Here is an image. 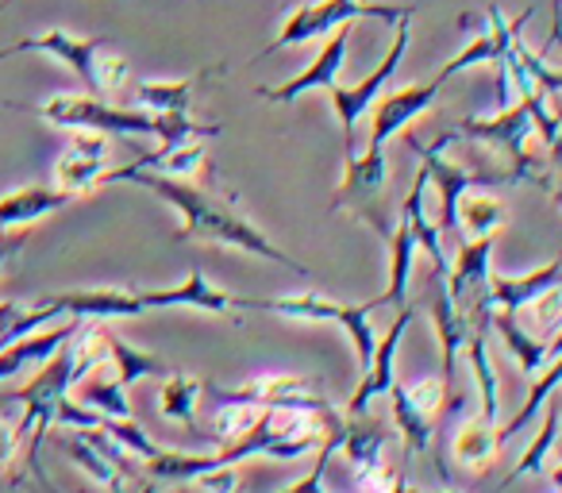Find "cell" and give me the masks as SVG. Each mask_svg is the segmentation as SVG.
<instances>
[{
    "mask_svg": "<svg viewBox=\"0 0 562 493\" xmlns=\"http://www.w3.org/2000/svg\"><path fill=\"white\" fill-rule=\"evenodd\" d=\"M413 4L405 9H385V4H362V0H316V4H301L293 9L290 16L281 20L278 35L270 40V47H262L255 55L258 58H270L285 47H297V43H313L321 35H336L339 27H347L351 20H382V24H393V20H405L413 16Z\"/></svg>",
    "mask_w": 562,
    "mask_h": 493,
    "instance_id": "2",
    "label": "cell"
},
{
    "mask_svg": "<svg viewBox=\"0 0 562 493\" xmlns=\"http://www.w3.org/2000/svg\"><path fill=\"white\" fill-rule=\"evenodd\" d=\"M0 109H16V112H32V116H43L55 127H70V132H97V135H155L158 120L150 112H135V109H112L101 97H50L43 104H12L0 101Z\"/></svg>",
    "mask_w": 562,
    "mask_h": 493,
    "instance_id": "3",
    "label": "cell"
},
{
    "mask_svg": "<svg viewBox=\"0 0 562 493\" xmlns=\"http://www.w3.org/2000/svg\"><path fill=\"white\" fill-rule=\"evenodd\" d=\"M109 355H112V370H116L120 385H135L143 382V378H170L173 367L166 359H158V355H147V351H135L132 344H124L120 336H109Z\"/></svg>",
    "mask_w": 562,
    "mask_h": 493,
    "instance_id": "28",
    "label": "cell"
},
{
    "mask_svg": "<svg viewBox=\"0 0 562 493\" xmlns=\"http://www.w3.org/2000/svg\"><path fill=\"white\" fill-rule=\"evenodd\" d=\"M459 135L454 132H447L443 139H436L431 147H424L420 139H413V150L420 155V166L428 170V178H431V186L439 189V232H459V201L470 193V189H477V186H516V173L513 170H501V173H493V170H467V166H454V163H447L443 158V147L447 143H454Z\"/></svg>",
    "mask_w": 562,
    "mask_h": 493,
    "instance_id": "5",
    "label": "cell"
},
{
    "mask_svg": "<svg viewBox=\"0 0 562 493\" xmlns=\"http://www.w3.org/2000/svg\"><path fill=\"white\" fill-rule=\"evenodd\" d=\"M109 367L93 370L86 382H78V405L93 408L101 416H112V421H132V405H127V390L120 385L116 374H104Z\"/></svg>",
    "mask_w": 562,
    "mask_h": 493,
    "instance_id": "24",
    "label": "cell"
},
{
    "mask_svg": "<svg viewBox=\"0 0 562 493\" xmlns=\"http://www.w3.org/2000/svg\"><path fill=\"white\" fill-rule=\"evenodd\" d=\"M508 224V209L490 193H467L459 201V232L467 239H493Z\"/></svg>",
    "mask_w": 562,
    "mask_h": 493,
    "instance_id": "25",
    "label": "cell"
},
{
    "mask_svg": "<svg viewBox=\"0 0 562 493\" xmlns=\"http://www.w3.org/2000/svg\"><path fill=\"white\" fill-rule=\"evenodd\" d=\"M490 324L501 332V339H505V347L516 355V362H520V370H524V374H528V378H536L539 370H543L547 362H551V359H547V344H543V339L528 336V332L520 328V321H516V316L493 313V316H490Z\"/></svg>",
    "mask_w": 562,
    "mask_h": 493,
    "instance_id": "29",
    "label": "cell"
},
{
    "mask_svg": "<svg viewBox=\"0 0 562 493\" xmlns=\"http://www.w3.org/2000/svg\"><path fill=\"white\" fill-rule=\"evenodd\" d=\"M559 385H562V355H559V359H551V362H547V367L536 374V382H531V390H528V397H524V405L516 408V413L508 416L505 428L497 432L501 444H508L513 436H520V432L528 428L531 421H536L539 408H543L547 401H551V393L559 390Z\"/></svg>",
    "mask_w": 562,
    "mask_h": 493,
    "instance_id": "26",
    "label": "cell"
},
{
    "mask_svg": "<svg viewBox=\"0 0 562 493\" xmlns=\"http://www.w3.org/2000/svg\"><path fill=\"white\" fill-rule=\"evenodd\" d=\"M390 397H393V421H397L401 439H405V455H428L431 424H436V421H431V416H424L420 408L408 401V393H405V385H401V382H393Z\"/></svg>",
    "mask_w": 562,
    "mask_h": 493,
    "instance_id": "30",
    "label": "cell"
},
{
    "mask_svg": "<svg viewBox=\"0 0 562 493\" xmlns=\"http://www.w3.org/2000/svg\"><path fill=\"white\" fill-rule=\"evenodd\" d=\"M501 451V436L493 424H485L482 416L477 421H462L459 428H454L451 436V459L462 462L467 470H474V474H482V470L493 467V459H497Z\"/></svg>",
    "mask_w": 562,
    "mask_h": 493,
    "instance_id": "23",
    "label": "cell"
},
{
    "mask_svg": "<svg viewBox=\"0 0 562 493\" xmlns=\"http://www.w3.org/2000/svg\"><path fill=\"white\" fill-rule=\"evenodd\" d=\"M81 324L86 321H58V324H50V328L32 332V336L9 344L4 351H0V382L24 374L27 367H43L47 359H55V355L63 351L74 336H78Z\"/></svg>",
    "mask_w": 562,
    "mask_h": 493,
    "instance_id": "16",
    "label": "cell"
},
{
    "mask_svg": "<svg viewBox=\"0 0 562 493\" xmlns=\"http://www.w3.org/2000/svg\"><path fill=\"white\" fill-rule=\"evenodd\" d=\"M385 173H390L385 155H362V158L347 155L344 178H339V189H336V197H331V212L351 209V212H359V220L374 216L378 197H382V186H385Z\"/></svg>",
    "mask_w": 562,
    "mask_h": 493,
    "instance_id": "11",
    "label": "cell"
},
{
    "mask_svg": "<svg viewBox=\"0 0 562 493\" xmlns=\"http://www.w3.org/2000/svg\"><path fill=\"white\" fill-rule=\"evenodd\" d=\"M196 485H201L204 493H235L239 490V478H235L232 467H224V470H209V474H201L196 478Z\"/></svg>",
    "mask_w": 562,
    "mask_h": 493,
    "instance_id": "37",
    "label": "cell"
},
{
    "mask_svg": "<svg viewBox=\"0 0 562 493\" xmlns=\"http://www.w3.org/2000/svg\"><path fill=\"white\" fill-rule=\"evenodd\" d=\"M20 447H24V439H20L16 424H12V421H4V416H0V470H4L12 459H16V451H20Z\"/></svg>",
    "mask_w": 562,
    "mask_h": 493,
    "instance_id": "38",
    "label": "cell"
},
{
    "mask_svg": "<svg viewBox=\"0 0 562 493\" xmlns=\"http://www.w3.org/2000/svg\"><path fill=\"white\" fill-rule=\"evenodd\" d=\"M339 451H347V462H351L355 493H390L401 462L385 459V451H390V436H385V432L347 424V436Z\"/></svg>",
    "mask_w": 562,
    "mask_h": 493,
    "instance_id": "8",
    "label": "cell"
},
{
    "mask_svg": "<svg viewBox=\"0 0 562 493\" xmlns=\"http://www.w3.org/2000/svg\"><path fill=\"white\" fill-rule=\"evenodd\" d=\"M428 313L436 321V336H439V351H443V382L451 385L454 367H459V351L467 347L470 339V324H474V313H462L459 305L451 301L447 293V278L436 274V285H431V298H428Z\"/></svg>",
    "mask_w": 562,
    "mask_h": 493,
    "instance_id": "18",
    "label": "cell"
},
{
    "mask_svg": "<svg viewBox=\"0 0 562 493\" xmlns=\"http://www.w3.org/2000/svg\"><path fill=\"white\" fill-rule=\"evenodd\" d=\"M235 493H239V490H235Z\"/></svg>",
    "mask_w": 562,
    "mask_h": 493,
    "instance_id": "42",
    "label": "cell"
},
{
    "mask_svg": "<svg viewBox=\"0 0 562 493\" xmlns=\"http://www.w3.org/2000/svg\"><path fill=\"white\" fill-rule=\"evenodd\" d=\"M101 51H104V40H74L70 32L55 27V32H43V35H32V40H20V43H9V47H0V63L12 58V55H50V58H58V63H66L81 81H86L89 97H104Z\"/></svg>",
    "mask_w": 562,
    "mask_h": 493,
    "instance_id": "7",
    "label": "cell"
},
{
    "mask_svg": "<svg viewBox=\"0 0 562 493\" xmlns=\"http://www.w3.org/2000/svg\"><path fill=\"white\" fill-rule=\"evenodd\" d=\"M428 186H431V178H428V170L420 166V170H416L413 189H408V197H405V204H401V216L408 220L416 247H420V251L431 259L436 274L447 278V270H451V259L443 255V232H439V224L428 216V209H424V201H428Z\"/></svg>",
    "mask_w": 562,
    "mask_h": 493,
    "instance_id": "20",
    "label": "cell"
},
{
    "mask_svg": "<svg viewBox=\"0 0 562 493\" xmlns=\"http://www.w3.org/2000/svg\"><path fill=\"white\" fill-rule=\"evenodd\" d=\"M109 173V135L97 132H74L66 155L55 166V189L70 197L93 193Z\"/></svg>",
    "mask_w": 562,
    "mask_h": 493,
    "instance_id": "9",
    "label": "cell"
},
{
    "mask_svg": "<svg viewBox=\"0 0 562 493\" xmlns=\"http://www.w3.org/2000/svg\"><path fill=\"white\" fill-rule=\"evenodd\" d=\"M112 181H135V186L162 197L170 209H178V216H181L178 239L220 243V247H235V251H247V255H258V259L278 262V267L293 270V274H301V278H313V270H308L305 262L290 259L281 247H273L247 216H239V212H235L227 201H220V197L204 193L201 186H189V181H178V178H162V173L139 170V166H132V163L109 170L101 186H112Z\"/></svg>",
    "mask_w": 562,
    "mask_h": 493,
    "instance_id": "1",
    "label": "cell"
},
{
    "mask_svg": "<svg viewBox=\"0 0 562 493\" xmlns=\"http://www.w3.org/2000/svg\"><path fill=\"white\" fill-rule=\"evenodd\" d=\"M196 405H201V382L189 374H170L162 382V393H158V413L166 421H178L186 428H196Z\"/></svg>",
    "mask_w": 562,
    "mask_h": 493,
    "instance_id": "32",
    "label": "cell"
},
{
    "mask_svg": "<svg viewBox=\"0 0 562 493\" xmlns=\"http://www.w3.org/2000/svg\"><path fill=\"white\" fill-rule=\"evenodd\" d=\"M132 166L139 170H150V173H162V178H178V181H189L209 166V155H204L201 143H186V147H158L150 155L135 158Z\"/></svg>",
    "mask_w": 562,
    "mask_h": 493,
    "instance_id": "27",
    "label": "cell"
},
{
    "mask_svg": "<svg viewBox=\"0 0 562 493\" xmlns=\"http://www.w3.org/2000/svg\"><path fill=\"white\" fill-rule=\"evenodd\" d=\"M58 451H63L66 459L78 462V467L86 470V474L93 478L97 485H104L109 493H155V482L124 474V470H120L116 462L104 459V455L97 451V447L89 444L81 432H74V436H58Z\"/></svg>",
    "mask_w": 562,
    "mask_h": 493,
    "instance_id": "19",
    "label": "cell"
},
{
    "mask_svg": "<svg viewBox=\"0 0 562 493\" xmlns=\"http://www.w3.org/2000/svg\"><path fill=\"white\" fill-rule=\"evenodd\" d=\"M347 43H351V32H344L339 27L336 35H331L328 43H324V51L313 58V63L305 66V70L297 74V78L281 81V86H266V89H255L262 101L270 104H293L301 101L305 93H316V89H331L339 86V70H344V58H347Z\"/></svg>",
    "mask_w": 562,
    "mask_h": 493,
    "instance_id": "10",
    "label": "cell"
},
{
    "mask_svg": "<svg viewBox=\"0 0 562 493\" xmlns=\"http://www.w3.org/2000/svg\"><path fill=\"white\" fill-rule=\"evenodd\" d=\"M559 432H562V405H551V408H547L543 428L536 432V439L528 444V451L520 455V462L508 470L501 485H513V482H520V478H528V474H539V470L547 467V459H551L554 444H559Z\"/></svg>",
    "mask_w": 562,
    "mask_h": 493,
    "instance_id": "31",
    "label": "cell"
},
{
    "mask_svg": "<svg viewBox=\"0 0 562 493\" xmlns=\"http://www.w3.org/2000/svg\"><path fill=\"white\" fill-rule=\"evenodd\" d=\"M50 309H58V316L66 321H132L143 316V301L127 290H78V293H55L43 298Z\"/></svg>",
    "mask_w": 562,
    "mask_h": 493,
    "instance_id": "13",
    "label": "cell"
},
{
    "mask_svg": "<svg viewBox=\"0 0 562 493\" xmlns=\"http://www.w3.org/2000/svg\"><path fill=\"white\" fill-rule=\"evenodd\" d=\"M258 416H262V408L258 405H220L204 436H209L216 447H232V444H239L250 428H255Z\"/></svg>",
    "mask_w": 562,
    "mask_h": 493,
    "instance_id": "33",
    "label": "cell"
},
{
    "mask_svg": "<svg viewBox=\"0 0 562 493\" xmlns=\"http://www.w3.org/2000/svg\"><path fill=\"white\" fill-rule=\"evenodd\" d=\"M239 309H262V313L285 316V321H305V324H336L355 339L359 351V367L367 370L378 351V332L370 324V305H339L321 293H293V298H239Z\"/></svg>",
    "mask_w": 562,
    "mask_h": 493,
    "instance_id": "4",
    "label": "cell"
},
{
    "mask_svg": "<svg viewBox=\"0 0 562 493\" xmlns=\"http://www.w3.org/2000/svg\"><path fill=\"white\" fill-rule=\"evenodd\" d=\"M416 16V12H413ZM413 16L397 20V32H393V47L390 55L382 58V66H378L370 78H362L359 86H331V109H336L339 116V127H344V139H347V150H351V135H355V124H359L362 116H367L370 109L378 104V97H382V89L393 81V74L401 70V63H405L408 55V40H413Z\"/></svg>",
    "mask_w": 562,
    "mask_h": 493,
    "instance_id": "6",
    "label": "cell"
},
{
    "mask_svg": "<svg viewBox=\"0 0 562 493\" xmlns=\"http://www.w3.org/2000/svg\"><path fill=\"white\" fill-rule=\"evenodd\" d=\"M20 247H24V235H20V232H0V267H4V262H9Z\"/></svg>",
    "mask_w": 562,
    "mask_h": 493,
    "instance_id": "39",
    "label": "cell"
},
{
    "mask_svg": "<svg viewBox=\"0 0 562 493\" xmlns=\"http://www.w3.org/2000/svg\"><path fill=\"white\" fill-rule=\"evenodd\" d=\"M4 4H12V0H4Z\"/></svg>",
    "mask_w": 562,
    "mask_h": 493,
    "instance_id": "41",
    "label": "cell"
},
{
    "mask_svg": "<svg viewBox=\"0 0 562 493\" xmlns=\"http://www.w3.org/2000/svg\"><path fill=\"white\" fill-rule=\"evenodd\" d=\"M143 301V309H196V313H212V316H232L239 309V298L216 290V285L204 278L201 267L189 270V278L181 285L170 290H143L135 293Z\"/></svg>",
    "mask_w": 562,
    "mask_h": 493,
    "instance_id": "12",
    "label": "cell"
},
{
    "mask_svg": "<svg viewBox=\"0 0 562 493\" xmlns=\"http://www.w3.org/2000/svg\"><path fill=\"white\" fill-rule=\"evenodd\" d=\"M520 58H524V66H528V74L547 89V93H562V70H551V66L543 63V55H536L524 40H520Z\"/></svg>",
    "mask_w": 562,
    "mask_h": 493,
    "instance_id": "36",
    "label": "cell"
},
{
    "mask_svg": "<svg viewBox=\"0 0 562 493\" xmlns=\"http://www.w3.org/2000/svg\"><path fill=\"white\" fill-rule=\"evenodd\" d=\"M74 197L63 193V189H50V186H24L16 193H9L0 201V232H20L27 224H40L43 216L50 212L66 209Z\"/></svg>",
    "mask_w": 562,
    "mask_h": 493,
    "instance_id": "21",
    "label": "cell"
},
{
    "mask_svg": "<svg viewBox=\"0 0 562 493\" xmlns=\"http://www.w3.org/2000/svg\"><path fill=\"white\" fill-rule=\"evenodd\" d=\"M490 301L474 309V324H470V339H467V355H470V370H474V385H477V401H482V421L497 424L501 416V378L493 370L490 359Z\"/></svg>",
    "mask_w": 562,
    "mask_h": 493,
    "instance_id": "17",
    "label": "cell"
},
{
    "mask_svg": "<svg viewBox=\"0 0 562 493\" xmlns=\"http://www.w3.org/2000/svg\"><path fill=\"white\" fill-rule=\"evenodd\" d=\"M408 324H413V305L401 309V316L390 324V332L378 339L374 362L362 370V382L355 385V393H351V416H362L370 408V401H378L382 393L393 390V382H397V378H393V362H397V347H401V339H405Z\"/></svg>",
    "mask_w": 562,
    "mask_h": 493,
    "instance_id": "14",
    "label": "cell"
},
{
    "mask_svg": "<svg viewBox=\"0 0 562 493\" xmlns=\"http://www.w3.org/2000/svg\"><path fill=\"white\" fill-rule=\"evenodd\" d=\"M220 70H224V66H209V70L193 74V78H181V81H139V86H135V104L147 109L150 116H186L189 101H193V89Z\"/></svg>",
    "mask_w": 562,
    "mask_h": 493,
    "instance_id": "22",
    "label": "cell"
},
{
    "mask_svg": "<svg viewBox=\"0 0 562 493\" xmlns=\"http://www.w3.org/2000/svg\"><path fill=\"white\" fill-rule=\"evenodd\" d=\"M562 282V251L554 255L547 267L531 270V274H493L490 278V309L493 313H505V316H520L531 301L539 298L543 290Z\"/></svg>",
    "mask_w": 562,
    "mask_h": 493,
    "instance_id": "15",
    "label": "cell"
},
{
    "mask_svg": "<svg viewBox=\"0 0 562 493\" xmlns=\"http://www.w3.org/2000/svg\"><path fill=\"white\" fill-rule=\"evenodd\" d=\"M390 493H416V490H413V485H408V474H405V467H401V470H397V478H393Z\"/></svg>",
    "mask_w": 562,
    "mask_h": 493,
    "instance_id": "40",
    "label": "cell"
},
{
    "mask_svg": "<svg viewBox=\"0 0 562 493\" xmlns=\"http://www.w3.org/2000/svg\"><path fill=\"white\" fill-rule=\"evenodd\" d=\"M101 432H109V436L116 439L120 447H127V451H132L139 462H150V459H158V455H162V447H158L135 421H112V416H104Z\"/></svg>",
    "mask_w": 562,
    "mask_h": 493,
    "instance_id": "34",
    "label": "cell"
},
{
    "mask_svg": "<svg viewBox=\"0 0 562 493\" xmlns=\"http://www.w3.org/2000/svg\"><path fill=\"white\" fill-rule=\"evenodd\" d=\"M405 393L424 416H431V421H436V416L443 413V401H447V393H451V385H447L439 374H428V378H416V382H408Z\"/></svg>",
    "mask_w": 562,
    "mask_h": 493,
    "instance_id": "35",
    "label": "cell"
}]
</instances>
